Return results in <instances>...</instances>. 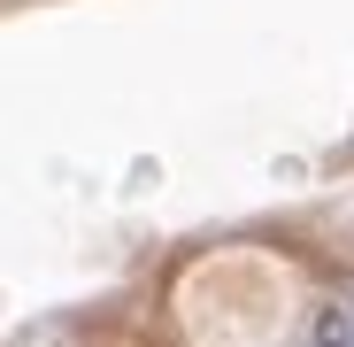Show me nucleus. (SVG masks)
Segmentation results:
<instances>
[{
  "label": "nucleus",
  "mask_w": 354,
  "mask_h": 347,
  "mask_svg": "<svg viewBox=\"0 0 354 347\" xmlns=\"http://www.w3.org/2000/svg\"><path fill=\"white\" fill-rule=\"evenodd\" d=\"M324 347H354V309H339V317L324 324Z\"/></svg>",
  "instance_id": "f257e3e1"
}]
</instances>
